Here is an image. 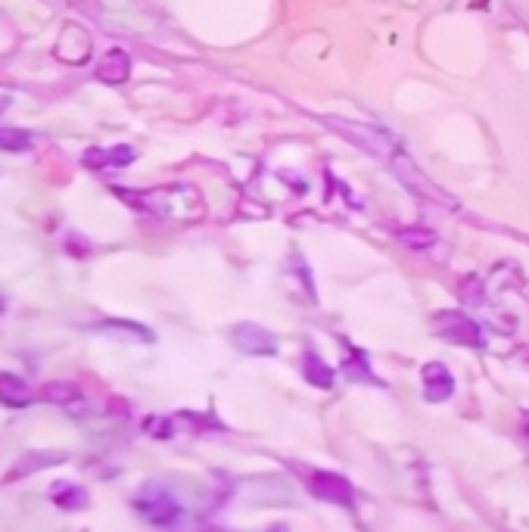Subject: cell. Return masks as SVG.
<instances>
[{
  "label": "cell",
  "mask_w": 529,
  "mask_h": 532,
  "mask_svg": "<svg viewBox=\"0 0 529 532\" xmlns=\"http://www.w3.org/2000/svg\"><path fill=\"white\" fill-rule=\"evenodd\" d=\"M134 511L141 514L150 526H159V529H172L184 517L181 501L172 495V489H165L159 483H150V486H144L141 492H137Z\"/></svg>",
  "instance_id": "obj_1"
},
{
  "label": "cell",
  "mask_w": 529,
  "mask_h": 532,
  "mask_svg": "<svg viewBox=\"0 0 529 532\" xmlns=\"http://www.w3.org/2000/svg\"><path fill=\"white\" fill-rule=\"evenodd\" d=\"M38 396L44 399V402H50V405H57V408H63V411H69L72 417H85L88 411H91V405H88V396L81 392V386L78 383H69V380H50Z\"/></svg>",
  "instance_id": "obj_2"
},
{
  "label": "cell",
  "mask_w": 529,
  "mask_h": 532,
  "mask_svg": "<svg viewBox=\"0 0 529 532\" xmlns=\"http://www.w3.org/2000/svg\"><path fill=\"white\" fill-rule=\"evenodd\" d=\"M433 324H436V333L442 336V340H452V343H461V346H480L483 343V336H480L483 330L464 312H439Z\"/></svg>",
  "instance_id": "obj_3"
},
{
  "label": "cell",
  "mask_w": 529,
  "mask_h": 532,
  "mask_svg": "<svg viewBox=\"0 0 529 532\" xmlns=\"http://www.w3.org/2000/svg\"><path fill=\"white\" fill-rule=\"evenodd\" d=\"M309 492H312L315 498H321V501L343 504V508H352V501H355L352 483L343 480L340 473H327V470L309 473Z\"/></svg>",
  "instance_id": "obj_4"
},
{
  "label": "cell",
  "mask_w": 529,
  "mask_h": 532,
  "mask_svg": "<svg viewBox=\"0 0 529 532\" xmlns=\"http://www.w3.org/2000/svg\"><path fill=\"white\" fill-rule=\"evenodd\" d=\"M234 343L246 355H274L277 352V340L259 324H237L234 327Z\"/></svg>",
  "instance_id": "obj_5"
},
{
  "label": "cell",
  "mask_w": 529,
  "mask_h": 532,
  "mask_svg": "<svg viewBox=\"0 0 529 532\" xmlns=\"http://www.w3.org/2000/svg\"><path fill=\"white\" fill-rule=\"evenodd\" d=\"M38 399V392L16 374H0V405L4 408H29Z\"/></svg>",
  "instance_id": "obj_6"
},
{
  "label": "cell",
  "mask_w": 529,
  "mask_h": 532,
  "mask_svg": "<svg viewBox=\"0 0 529 532\" xmlns=\"http://www.w3.org/2000/svg\"><path fill=\"white\" fill-rule=\"evenodd\" d=\"M455 392V377L445 364H427L424 368V396L427 402H445Z\"/></svg>",
  "instance_id": "obj_7"
},
{
  "label": "cell",
  "mask_w": 529,
  "mask_h": 532,
  "mask_svg": "<svg viewBox=\"0 0 529 532\" xmlns=\"http://www.w3.org/2000/svg\"><path fill=\"white\" fill-rule=\"evenodd\" d=\"M134 150L131 147H97L85 153V165L97 168V172H109V168H125L134 162Z\"/></svg>",
  "instance_id": "obj_8"
},
{
  "label": "cell",
  "mask_w": 529,
  "mask_h": 532,
  "mask_svg": "<svg viewBox=\"0 0 529 532\" xmlns=\"http://www.w3.org/2000/svg\"><path fill=\"white\" fill-rule=\"evenodd\" d=\"M50 501L63 511H85L91 495H88L85 486H78V483H57L50 489Z\"/></svg>",
  "instance_id": "obj_9"
},
{
  "label": "cell",
  "mask_w": 529,
  "mask_h": 532,
  "mask_svg": "<svg viewBox=\"0 0 529 532\" xmlns=\"http://www.w3.org/2000/svg\"><path fill=\"white\" fill-rule=\"evenodd\" d=\"M97 75L109 84H122L131 75V60L125 50H109L103 56V63L97 66Z\"/></svg>",
  "instance_id": "obj_10"
},
{
  "label": "cell",
  "mask_w": 529,
  "mask_h": 532,
  "mask_svg": "<svg viewBox=\"0 0 529 532\" xmlns=\"http://www.w3.org/2000/svg\"><path fill=\"white\" fill-rule=\"evenodd\" d=\"M302 371H305V380L315 383V386H321V389H330V386H333V371L327 368V364H324L318 355H312V352L305 355Z\"/></svg>",
  "instance_id": "obj_11"
},
{
  "label": "cell",
  "mask_w": 529,
  "mask_h": 532,
  "mask_svg": "<svg viewBox=\"0 0 529 532\" xmlns=\"http://www.w3.org/2000/svg\"><path fill=\"white\" fill-rule=\"evenodd\" d=\"M399 240L411 249H430L436 243V234L427 231V228H402L399 231Z\"/></svg>",
  "instance_id": "obj_12"
},
{
  "label": "cell",
  "mask_w": 529,
  "mask_h": 532,
  "mask_svg": "<svg viewBox=\"0 0 529 532\" xmlns=\"http://www.w3.org/2000/svg\"><path fill=\"white\" fill-rule=\"evenodd\" d=\"M29 134L25 131H16V128H0V147L4 150H29Z\"/></svg>",
  "instance_id": "obj_13"
},
{
  "label": "cell",
  "mask_w": 529,
  "mask_h": 532,
  "mask_svg": "<svg viewBox=\"0 0 529 532\" xmlns=\"http://www.w3.org/2000/svg\"><path fill=\"white\" fill-rule=\"evenodd\" d=\"M147 430H150V436L169 439V436H172V420H165V417H150V420H147Z\"/></svg>",
  "instance_id": "obj_14"
},
{
  "label": "cell",
  "mask_w": 529,
  "mask_h": 532,
  "mask_svg": "<svg viewBox=\"0 0 529 532\" xmlns=\"http://www.w3.org/2000/svg\"><path fill=\"white\" fill-rule=\"evenodd\" d=\"M7 312V299L4 296H0V315H4Z\"/></svg>",
  "instance_id": "obj_15"
},
{
  "label": "cell",
  "mask_w": 529,
  "mask_h": 532,
  "mask_svg": "<svg viewBox=\"0 0 529 532\" xmlns=\"http://www.w3.org/2000/svg\"><path fill=\"white\" fill-rule=\"evenodd\" d=\"M526 439H529V427H526Z\"/></svg>",
  "instance_id": "obj_16"
}]
</instances>
